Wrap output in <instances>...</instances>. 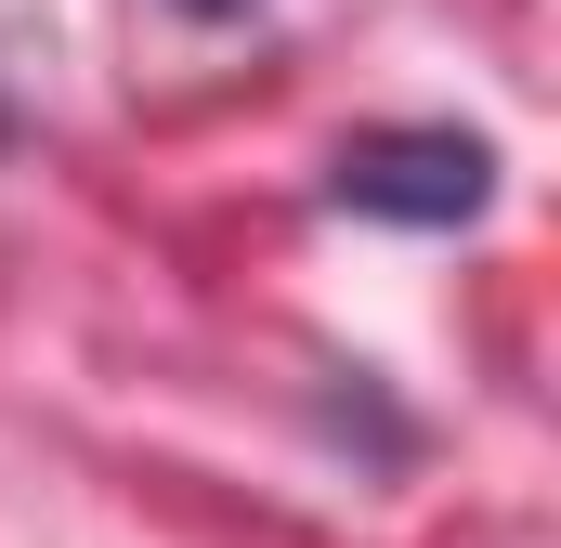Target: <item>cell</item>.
Wrapping results in <instances>:
<instances>
[{
  "label": "cell",
  "instance_id": "6da1fadb",
  "mask_svg": "<svg viewBox=\"0 0 561 548\" xmlns=\"http://www.w3.org/2000/svg\"><path fill=\"white\" fill-rule=\"evenodd\" d=\"M327 196L366 209V222L444 236V222H483V209H496V144L444 132V118H419V132H353L340 157H327Z\"/></svg>",
  "mask_w": 561,
  "mask_h": 548
},
{
  "label": "cell",
  "instance_id": "7a4b0ae2",
  "mask_svg": "<svg viewBox=\"0 0 561 548\" xmlns=\"http://www.w3.org/2000/svg\"><path fill=\"white\" fill-rule=\"evenodd\" d=\"M183 13H249V0H183Z\"/></svg>",
  "mask_w": 561,
  "mask_h": 548
}]
</instances>
